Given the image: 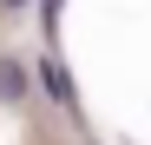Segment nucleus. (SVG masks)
I'll return each instance as SVG.
<instances>
[{"label": "nucleus", "instance_id": "nucleus-2", "mask_svg": "<svg viewBox=\"0 0 151 145\" xmlns=\"http://www.w3.org/2000/svg\"><path fill=\"white\" fill-rule=\"evenodd\" d=\"M0 99H7V106L27 99V72H20V59H13V53H0Z\"/></svg>", "mask_w": 151, "mask_h": 145}, {"label": "nucleus", "instance_id": "nucleus-3", "mask_svg": "<svg viewBox=\"0 0 151 145\" xmlns=\"http://www.w3.org/2000/svg\"><path fill=\"white\" fill-rule=\"evenodd\" d=\"M0 7H7V13H20V7H27V0H0Z\"/></svg>", "mask_w": 151, "mask_h": 145}, {"label": "nucleus", "instance_id": "nucleus-1", "mask_svg": "<svg viewBox=\"0 0 151 145\" xmlns=\"http://www.w3.org/2000/svg\"><path fill=\"white\" fill-rule=\"evenodd\" d=\"M40 86H46V99H59V106L79 99V92H72V72H66L59 59H46V66H40Z\"/></svg>", "mask_w": 151, "mask_h": 145}]
</instances>
